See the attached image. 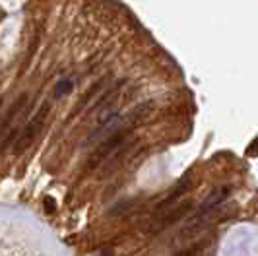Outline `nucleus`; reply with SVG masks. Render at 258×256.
Wrapping results in <instances>:
<instances>
[{
  "mask_svg": "<svg viewBox=\"0 0 258 256\" xmlns=\"http://www.w3.org/2000/svg\"><path fill=\"white\" fill-rule=\"evenodd\" d=\"M229 192H231L229 186H221V188H218L216 192H212V194L206 198V202L200 206V212L196 214V218H194L192 223H198L200 219L208 218V214H212V212H214V210H216V208H218V206H220L221 202L229 196Z\"/></svg>",
  "mask_w": 258,
  "mask_h": 256,
  "instance_id": "2",
  "label": "nucleus"
},
{
  "mask_svg": "<svg viewBox=\"0 0 258 256\" xmlns=\"http://www.w3.org/2000/svg\"><path fill=\"white\" fill-rule=\"evenodd\" d=\"M72 88H74V80L62 78V80H58V84H56L54 90H56V95H58V97H62V95H66V93H70Z\"/></svg>",
  "mask_w": 258,
  "mask_h": 256,
  "instance_id": "3",
  "label": "nucleus"
},
{
  "mask_svg": "<svg viewBox=\"0 0 258 256\" xmlns=\"http://www.w3.org/2000/svg\"><path fill=\"white\" fill-rule=\"evenodd\" d=\"M47 116H49V105H45L41 111H39L37 115L33 116L29 122H27V126L22 130V132H18V136H16V140H14V154L20 155L24 154L27 148L35 142V138L39 136V132H41V128L45 124V120H47Z\"/></svg>",
  "mask_w": 258,
  "mask_h": 256,
  "instance_id": "1",
  "label": "nucleus"
},
{
  "mask_svg": "<svg viewBox=\"0 0 258 256\" xmlns=\"http://www.w3.org/2000/svg\"><path fill=\"white\" fill-rule=\"evenodd\" d=\"M97 256H113V254H111V252H99Z\"/></svg>",
  "mask_w": 258,
  "mask_h": 256,
  "instance_id": "4",
  "label": "nucleus"
}]
</instances>
